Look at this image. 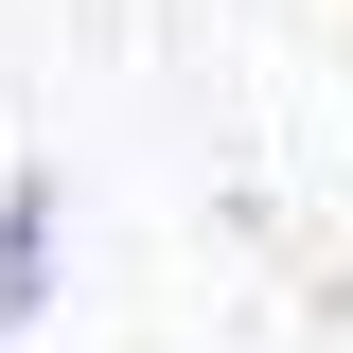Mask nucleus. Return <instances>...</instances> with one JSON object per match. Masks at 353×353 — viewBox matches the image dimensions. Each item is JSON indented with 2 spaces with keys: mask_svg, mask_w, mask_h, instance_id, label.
Returning <instances> with one entry per match:
<instances>
[{
  "mask_svg": "<svg viewBox=\"0 0 353 353\" xmlns=\"http://www.w3.org/2000/svg\"><path fill=\"white\" fill-rule=\"evenodd\" d=\"M53 230H71V194H53V159H18L0 176V336L53 318Z\"/></svg>",
  "mask_w": 353,
  "mask_h": 353,
  "instance_id": "f257e3e1",
  "label": "nucleus"
}]
</instances>
